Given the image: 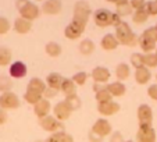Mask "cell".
<instances>
[{
    "label": "cell",
    "mask_w": 157,
    "mask_h": 142,
    "mask_svg": "<svg viewBox=\"0 0 157 142\" xmlns=\"http://www.w3.org/2000/svg\"><path fill=\"white\" fill-rule=\"evenodd\" d=\"M143 65L147 67L149 70L157 67V54L154 52L151 53H143Z\"/></svg>",
    "instance_id": "obj_32"
},
{
    "label": "cell",
    "mask_w": 157,
    "mask_h": 142,
    "mask_svg": "<svg viewBox=\"0 0 157 142\" xmlns=\"http://www.w3.org/2000/svg\"><path fill=\"white\" fill-rule=\"evenodd\" d=\"M63 81H64V77H63L60 73L54 71V73L48 74L44 82H46V86H49V88H53V89H56V91H60Z\"/></svg>",
    "instance_id": "obj_22"
},
{
    "label": "cell",
    "mask_w": 157,
    "mask_h": 142,
    "mask_svg": "<svg viewBox=\"0 0 157 142\" xmlns=\"http://www.w3.org/2000/svg\"><path fill=\"white\" fill-rule=\"evenodd\" d=\"M154 28H156V30H157V24H156V25H154Z\"/></svg>",
    "instance_id": "obj_56"
},
{
    "label": "cell",
    "mask_w": 157,
    "mask_h": 142,
    "mask_svg": "<svg viewBox=\"0 0 157 142\" xmlns=\"http://www.w3.org/2000/svg\"><path fill=\"white\" fill-rule=\"evenodd\" d=\"M157 134L153 125H143L136 131V142H156Z\"/></svg>",
    "instance_id": "obj_12"
},
{
    "label": "cell",
    "mask_w": 157,
    "mask_h": 142,
    "mask_svg": "<svg viewBox=\"0 0 157 142\" xmlns=\"http://www.w3.org/2000/svg\"><path fill=\"white\" fill-rule=\"evenodd\" d=\"M90 77H92V80L95 81L96 84L103 85V84H109L110 78H111V73H110V70L107 67H104V65H96L92 70V73H90Z\"/></svg>",
    "instance_id": "obj_11"
},
{
    "label": "cell",
    "mask_w": 157,
    "mask_h": 142,
    "mask_svg": "<svg viewBox=\"0 0 157 142\" xmlns=\"http://www.w3.org/2000/svg\"><path fill=\"white\" fill-rule=\"evenodd\" d=\"M90 15H92L90 4H89L86 0H78L77 3L74 4V14H72L71 21H75V22L86 27Z\"/></svg>",
    "instance_id": "obj_2"
},
{
    "label": "cell",
    "mask_w": 157,
    "mask_h": 142,
    "mask_svg": "<svg viewBox=\"0 0 157 142\" xmlns=\"http://www.w3.org/2000/svg\"><path fill=\"white\" fill-rule=\"evenodd\" d=\"M129 0H116V4H122V3H128Z\"/></svg>",
    "instance_id": "obj_51"
},
{
    "label": "cell",
    "mask_w": 157,
    "mask_h": 142,
    "mask_svg": "<svg viewBox=\"0 0 157 142\" xmlns=\"http://www.w3.org/2000/svg\"><path fill=\"white\" fill-rule=\"evenodd\" d=\"M136 117H138L139 127H143V125H153V110H151V107L149 106V105L143 103L138 107Z\"/></svg>",
    "instance_id": "obj_8"
},
{
    "label": "cell",
    "mask_w": 157,
    "mask_h": 142,
    "mask_svg": "<svg viewBox=\"0 0 157 142\" xmlns=\"http://www.w3.org/2000/svg\"><path fill=\"white\" fill-rule=\"evenodd\" d=\"M116 14H118L120 17H127V15H132L133 9L131 7L129 2L128 3H122V4H116Z\"/></svg>",
    "instance_id": "obj_31"
},
{
    "label": "cell",
    "mask_w": 157,
    "mask_h": 142,
    "mask_svg": "<svg viewBox=\"0 0 157 142\" xmlns=\"http://www.w3.org/2000/svg\"><path fill=\"white\" fill-rule=\"evenodd\" d=\"M147 20H149V14L146 13L145 9L135 10V11L132 13V21L135 24H145Z\"/></svg>",
    "instance_id": "obj_34"
},
{
    "label": "cell",
    "mask_w": 157,
    "mask_h": 142,
    "mask_svg": "<svg viewBox=\"0 0 157 142\" xmlns=\"http://www.w3.org/2000/svg\"><path fill=\"white\" fill-rule=\"evenodd\" d=\"M52 112H53V116L59 120V121L64 123L65 120H68L72 114V109L70 107V105L65 101H60L52 107Z\"/></svg>",
    "instance_id": "obj_7"
},
{
    "label": "cell",
    "mask_w": 157,
    "mask_h": 142,
    "mask_svg": "<svg viewBox=\"0 0 157 142\" xmlns=\"http://www.w3.org/2000/svg\"><path fill=\"white\" fill-rule=\"evenodd\" d=\"M64 101L70 105V107L72 109V112H75V110L81 109V106H82V102H81V99H79V96H78V95H74V96H68V98H64Z\"/></svg>",
    "instance_id": "obj_36"
},
{
    "label": "cell",
    "mask_w": 157,
    "mask_h": 142,
    "mask_svg": "<svg viewBox=\"0 0 157 142\" xmlns=\"http://www.w3.org/2000/svg\"><path fill=\"white\" fill-rule=\"evenodd\" d=\"M28 2H29V0H15V7H17V10H20L21 7H24Z\"/></svg>",
    "instance_id": "obj_49"
},
{
    "label": "cell",
    "mask_w": 157,
    "mask_h": 142,
    "mask_svg": "<svg viewBox=\"0 0 157 142\" xmlns=\"http://www.w3.org/2000/svg\"><path fill=\"white\" fill-rule=\"evenodd\" d=\"M77 91H78V88L74 84V81H72L71 78H64V81H63V84H61V88H60V92L64 95V98L77 95Z\"/></svg>",
    "instance_id": "obj_24"
},
{
    "label": "cell",
    "mask_w": 157,
    "mask_h": 142,
    "mask_svg": "<svg viewBox=\"0 0 157 142\" xmlns=\"http://www.w3.org/2000/svg\"><path fill=\"white\" fill-rule=\"evenodd\" d=\"M129 4L131 7L135 10H140V9H145V4H146V0H129Z\"/></svg>",
    "instance_id": "obj_45"
},
{
    "label": "cell",
    "mask_w": 157,
    "mask_h": 142,
    "mask_svg": "<svg viewBox=\"0 0 157 142\" xmlns=\"http://www.w3.org/2000/svg\"><path fill=\"white\" fill-rule=\"evenodd\" d=\"M43 142H74V136L65 131H59V132L50 134Z\"/></svg>",
    "instance_id": "obj_25"
},
{
    "label": "cell",
    "mask_w": 157,
    "mask_h": 142,
    "mask_svg": "<svg viewBox=\"0 0 157 142\" xmlns=\"http://www.w3.org/2000/svg\"><path fill=\"white\" fill-rule=\"evenodd\" d=\"M156 2H157V0H156Z\"/></svg>",
    "instance_id": "obj_59"
},
{
    "label": "cell",
    "mask_w": 157,
    "mask_h": 142,
    "mask_svg": "<svg viewBox=\"0 0 157 142\" xmlns=\"http://www.w3.org/2000/svg\"><path fill=\"white\" fill-rule=\"evenodd\" d=\"M88 78H89L88 73H85V71H78V73H75V74L71 77V80L74 81V84L77 86H82L86 84Z\"/></svg>",
    "instance_id": "obj_35"
},
{
    "label": "cell",
    "mask_w": 157,
    "mask_h": 142,
    "mask_svg": "<svg viewBox=\"0 0 157 142\" xmlns=\"http://www.w3.org/2000/svg\"><path fill=\"white\" fill-rule=\"evenodd\" d=\"M145 10L149 14V17H156L157 15V2L156 0H150V2H146L145 4Z\"/></svg>",
    "instance_id": "obj_39"
},
{
    "label": "cell",
    "mask_w": 157,
    "mask_h": 142,
    "mask_svg": "<svg viewBox=\"0 0 157 142\" xmlns=\"http://www.w3.org/2000/svg\"><path fill=\"white\" fill-rule=\"evenodd\" d=\"M18 11H20V17H22L32 22V21H35L36 18H39V15H40V7H39L38 4L32 3V2H28V3L25 4L24 7H21Z\"/></svg>",
    "instance_id": "obj_9"
},
{
    "label": "cell",
    "mask_w": 157,
    "mask_h": 142,
    "mask_svg": "<svg viewBox=\"0 0 157 142\" xmlns=\"http://www.w3.org/2000/svg\"><path fill=\"white\" fill-rule=\"evenodd\" d=\"M78 49H79V53L83 54V56H90V54L95 52V43H93L92 39H82V41L79 42V46H78Z\"/></svg>",
    "instance_id": "obj_28"
},
{
    "label": "cell",
    "mask_w": 157,
    "mask_h": 142,
    "mask_svg": "<svg viewBox=\"0 0 157 142\" xmlns=\"http://www.w3.org/2000/svg\"><path fill=\"white\" fill-rule=\"evenodd\" d=\"M129 63L133 68H139L143 65V53H132L129 57Z\"/></svg>",
    "instance_id": "obj_37"
},
{
    "label": "cell",
    "mask_w": 157,
    "mask_h": 142,
    "mask_svg": "<svg viewBox=\"0 0 157 142\" xmlns=\"http://www.w3.org/2000/svg\"><path fill=\"white\" fill-rule=\"evenodd\" d=\"M133 78H135L136 84H139V85H147L151 80V71L149 70L147 67L142 65V67H139V68H135Z\"/></svg>",
    "instance_id": "obj_17"
},
{
    "label": "cell",
    "mask_w": 157,
    "mask_h": 142,
    "mask_svg": "<svg viewBox=\"0 0 157 142\" xmlns=\"http://www.w3.org/2000/svg\"><path fill=\"white\" fill-rule=\"evenodd\" d=\"M156 81H157V74H156ZM156 84H157V82H156Z\"/></svg>",
    "instance_id": "obj_58"
},
{
    "label": "cell",
    "mask_w": 157,
    "mask_h": 142,
    "mask_svg": "<svg viewBox=\"0 0 157 142\" xmlns=\"http://www.w3.org/2000/svg\"><path fill=\"white\" fill-rule=\"evenodd\" d=\"M10 28H11V24H10V21L7 20L6 17H0V35H4V34H7L10 31Z\"/></svg>",
    "instance_id": "obj_41"
},
{
    "label": "cell",
    "mask_w": 157,
    "mask_h": 142,
    "mask_svg": "<svg viewBox=\"0 0 157 142\" xmlns=\"http://www.w3.org/2000/svg\"><path fill=\"white\" fill-rule=\"evenodd\" d=\"M118 41H117L116 35L114 34H106V35L101 38L100 41V46L103 50L106 52H111V50H116L117 47H118Z\"/></svg>",
    "instance_id": "obj_21"
},
{
    "label": "cell",
    "mask_w": 157,
    "mask_h": 142,
    "mask_svg": "<svg viewBox=\"0 0 157 142\" xmlns=\"http://www.w3.org/2000/svg\"><path fill=\"white\" fill-rule=\"evenodd\" d=\"M59 92L60 91H56V89H53V88H49V86H46V89H44V92H43V98L48 99V101H50V99L56 98Z\"/></svg>",
    "instance_id": "obj_42"
},
{
    "label": "cell",
    "mask_w": 157,
    "mask_h": 142,
    "mask_svg": "<svg viewBox=\"0 0 157 142\" xmlns=\"http://www.w3.org/2000/svg\"><path fill=\"white\" fill-rule=\"evenodd\" d=\"M111 21H113V11L107 9H99L93 13V22L99 28L111 27Z\"/></svg>",
    "instance_id": "obj_6"
},
{
    "label": "cell",
    "mask_w": 157,
    "mask_h": 142,
    "mask_svg": "<svg viewBox=\"0 0 157 142\" xmlns=\"http://www.w3.org/2000/svg\"><path fill=\"white\" fill-rule=\"evenodd\" d=\"M50 112H52V103H50V101H48V99L42 98L38 103L33 105V113H35V116L38 118L46 117V116L50 114Z\"/></svg>",
    "instance_id": "obj_16"
},
{
    "label": "cell",
    "mask_w": 157,
    "mask_h": 142,
    "mask_svg": "<svg viewBox=\"0 0 157 142\" xmlns=\"http://www.w3.org/2000/svg\"><path fill=\"white\" fill-rule=\"evenodd\" d=\"M124 142H133V141H124Z\"/></svg>",
    "instance_id": "obj_55"
},
{
    "label": "cell",
    "mask_w": 157,
    "mask_h": 142,
    "mask_svg": "<svg viewBox=\"0 0 157 142\" xmlns=\"http://www.w3.org/2000/svg\"><path fill=\"white\" fill-rule=\"evenodd\" d=\"M43 98V96H40V95H36V93H32V92H27L25 91V93H24V101L27 102L28 105H35V103H38L40 99Z\"/></svg>",
    "instance_id": "obj_38"
},
{
    "label": "cell",
    "mask_w": 157,
    "mask_h": 142,
    "mask_svg": "<svg viewBox=\"0 0 157 142\" xmlns=\"http://www.w3.org/2000/svg\"><path fill=\"white\" fill-rule=\"evenodd\" d=\"M90 131L93 134H96V135L101 136V138H107V136H110V134L113 132V127H111V123L106 117H100L92 124Z\"/></svg>",
    "instance_id": "obj_5"
},
{
    "label": "cell",
    "mask_w": 157,
    "mask_h": 142,
    "mask_svg": "<svg viewBox=\"0 0 157 142\" xmlns=\"http://www.w3.org/2000/svg\"><path fill=\"white\" fill-rule=\"evenodd\" d=\"M121 110V106H120L118 102L116 101H110L106 102V103H98V112L101 117H110V116H114Z\"/></svg>",
    "instance_id": "obj_13"
},
{
    "label": "cell",
    "mask_w": 157,
    "mask_h": 142,
    "mask_svg": "<svg viewBox=\"0 0 157 142\" xmlns=\"http://www.w3.org/2000/svg\"><path fill=\"white\" fill-rule=\"evenodd\" d=\"M95 99L98 103H106V102L113 101V96L110 95V92L106 89V86H103L101 89H99L95 93Z\"/></svg>",
    "instance_id": "obj_30"
},
{
    "label": "cell",
    "mask_w": 157,
    "mask_h": 142,
    "mask_svg": "<svg viewBox=\"0 0 157 142\" xmlns=\"http://www.w3.org/2000/svg\"><path fill=\"white\" fill-rule=\"evenodd\" d=\"M35 142H43V141H35Z\"/></svg>",
    "instance_id": "obj_57"
},
{
    "label": "cell",
    "mask_w": 157,
    "mask_h": 142,
    "mask_svg": "<svg viewBox=\"0 0 157 142\" xmlns=\"http://www.w3.org/2000/svg\"><path fill=\"white\" fill-rule=\"evenodd\" d=\"M21 106V101L18 98V95L14 92H4L0 95V109L4 112L9 110H15Z\"/></svg>",
    "instance_id": "obj_4"
},
{
    "label": "cell",
    "mask_w": 157,
    "mask_h": 142,
    "mask_svg": "<svg viewBox=\"0 0 157 142\" xmlns=\"http://www.w3.org/2000/svg\"><path fill=\"white\" fill-rule=\"evenodd\" d=\"M36 2H44V0H36Z\"/></svg>",
    "instance_id": "obj_54"
},
{
    "label": "cell",
    "mask_w": 157,
    "mask_h": 142,
    "mask_svg": "<svg viewBox=\"0 0 157 142\" xmlns=\"http://www.w3.org/2000/svg\"><path fill=\"white\" fill-rule=\"evenodd\" d=\"M13 28H14V31L17 34H20V35H25V34H28L31 30H32V22L28 21V20H25V18H22V17H17L14 20Z\"/></svg>",
    "instance_id": "obj_20"
},
{
    "label": "cell",
    "mask_w": 157,
    "mask_h": 142,
    "mask_svg": "<svg viewBox=\"0 0 157 142\" xmlns=\"http://www.w3.org/2000/svg\"><path fill=\"white\" fill-rule=\"evenodd\" d=\"M124 136H122V134L120 132V131H113V132L110 134L109 136V142H124Z\"/></svg>",
    "instance_id": "obj_44"
},
{
    "label": "cell",
    "mask_w": 157,
    "mask_h": 142,
    "mask_svg": "<svg viewBox=\"0 0 157 142\" xmlns=\"http://www.w3.org/2000/svg\"><path fill=\"white\" fill-rule=\"evenodd\" d=\"M121 21H122V18L120 17L118 14H116V13H113V21H111V27H114L116 28L118 24H121Z\"/></svg>",
    "instance_id": "obj_47"
},
{
    "label": "cell",
    "mask_w": 157,
    "mask_h": 142,
    "mask_svg": "<svg viewBox=\"0 0 157 142\" xmlns=\"http://www.w3.org/2000/svg\"><path fill=\"white\" fill-rule=\"evenodd\" d=\"M13 63V52L7 46H0V67H7Z\"/></svg>",
    "instance_id": "obj_27"
},
{
    "label": "cell",
    "mask_w": 157,
    "mask_h": 142,
    "mask_svg": "<svg viewBox=\"0 0 157 142\" xmlns=\"http://www.w3.org/2000/svg\"><path fill=\"white\" fill-rule=\"evenodd\" d=\"M114 35H116L120 45L129 46V47L138 45V35L133 32V30L129 27V24H128L127 21H121V24L117 25Z\"/></svg>",
    "instance_id": "obj_1"
},
{
    "label": "cell",
    "mask_w": 157,
    "mask_h": 142,
    "mask_svg": "<svg viewBox=\"0 0 157 142\" xmlns=\"http://www.w3.org/2000/svg\"><path fill=\"white\" fill-rule=\"evenodd\" d=\"M101 88H103V86H101L100 84H96V82H95V84L92 85V89H93V92H95V93L99 91V89H101Z\"/></svg>",
    "instance_id": "obj_50"
},
{
    "label": "cell",
    "mask_w": 157,
    "mask_h": 142,
    "mask_svg": "<svg viewBox=\"0 0 157 142\" xmlns=\"http://www.w3.org/2000/svg\"><path fill=\"white\" fill-rule=\"evenodd\" d=\"M88 138H89V142H103V139H104V138H101V136H99V135H96V134H93L92 131L89 132Z\"/></svg>",
    "instance_id": "obj_46"
},
{
    "label": "cell",
    "mask_w": 157,
    "mask_h": 142,
    "mask_svg": "<svg viewBox=\"0 0 157 142\" xmlns=\"http://www.w3.org/2000/svg\"><path fill=\"white\" fill-rule=\"evenodd\" d=\"M142 36H145V38H147V39H150V41H153V42H156L157 43V30L154 27H149V28H146L145 31H143L142 34H140Z\"/></svg>",
    "instance_id": "obj_40"
},
{
    "label": "cell",
    "mask_w": 157,
    "mask_h": 142,
    "mask_svg": "<svg viewBox=\"0 0 157 142\" xmlns=\"http://www.w3.org/2000/svg\"><path fill=\"white\" fill-rule=\"evenodd\" d=\"M154 53H156V54H157V47H156V50H154Z\"/></svg>",
    "instance_id": "obj_53"
},
{
    "label": "cell",
    "mask_w": 157,
    "mask_h": 142,
    "mask_svg": "<svg viewBox=\"0 0 157 142\" xmlns=\"http://www.w3.org/2000/svg\"><path fill=\"white\" fill-rule=\"evenodd\" d=\"M11 88H13V78L6 74L0 75V92H2V93L10 92Z\"/></svg>",
    "instance_id": "obj_33"
},
{
    "label": "cell",
    "mask_w": 157,
    "mask_h": 142,
    "mask_svg": "<svg viewBox=\"0 0 157 142\" xmlns=\"http://www.w3.org/2000/svg\"><path fill=\"white\" fill-rule=\"evenodd\" d=\"M63 9L61 0H44L42 4L40 11L48 15H57Z\"/></svg>",
    "instance_id": "obj_15"
},
{
    "label": "cell",
    "mask_w": 157,
    "mask_h": 142,
    "mask_svg": "<svg viewBox=\"0 0 157 142\" xmlns=\"http://www.w3.org/2000/svg\"><path fill=\"white\" fill-rule=\"evenodd\" d=\"M106 89L110 92V95L113 98H121L127 92V86L121 81H113V82L106 84Z\"/></svg>",
    "instance_id": "obj_18"
},
{
    "label": "cell",
    "mask_w": 157,
    "mask_h": 142,
    "mask_svg": "<svg viewBox=\"0 0 157 142\" xmlns=\"http://www.w3.org/2000/svg\"><path fill=\"white\" fill-rule=\"evenodd\" d=\"M28 74V67L24 61L17 60V61H13L9 65V75L14 80H22L25 78Z\"/></svg>",
    "instance_id": "obj_10"
},
{
    "label": "cell",
    "mask_w": 157,
    "mask_h": 142,
    "mask_svg": "<svg viewBox=\"0 0 157 142\" xmlns=\"http://www.w3.org/2000/svg\"><path fill=\"white\" fill-rule=\"evenodd\" d=\"M39 127L46 132H59V131H64V123L59 121L53 114H49L43 118H39Z\"/></svg>",
    "instance_id": "obj_3"
},
{
    "label": "cell",
    "mask_w": 157,
    "mask_h": 142,
    "mask_svg": "<svg viewBox=\"0 0 157 142\" xmlns=\"http://www.w3.org/2000/svg\"><path fill=\"white\" fill-rule=\"evenodd\" d=\"M114 73H116L117 81L124 82L131 75V65L128 64V63H118V64L116 65V71H114Z\"/></svg>",
    "instance_id": "obj_23"
},
{
    "label": "cell",
    "mask_w": 157,
    "mask_h": 142,
    "mask_svg": "<svg viewBox=\"0 0 157 142\" xmlns=\"http://www.w3.org/2000/svg\"><path fill=\"white\" fill-rule=\"evenodd\" d=\"M147 96L151 101L157 102V84H151L147 86Z\"/></svg>",
    "instance_id": "obj_43"
},
{
    "label": "cell",
    "mask_w": 157,
    "mask_h": 142,
    "mask_svg": "<svg viewBox=\"0 0 157 142\" xmlns=\"http://www.w3.org/2000/svg\"><path fill=\"white\" fill-rule=\"evenodd\" d=\"M138 45H139L140 50L143 52V53H151V52L156 50L157 47V43L153 41H150V39L145 38V36H138Z\"/></svg>",
    "instance_id": "obj_26"
},
{
    "label": "cell",
    "mask_w": 157,
    "mask_h": 142,
    "mask_svg": "<svg viewBox=\"0 0 157 142\" xmlns=\"http://www.w3.org/2000/svg\"><path fill=\"white\" fill-rule=\"evenodd\" d=\"M7 121V112L0 109V125H3Z\"/></svg>",
    "instance_id": "obj_48"
},
{
    "label": "cell",
    "mask_w": 157,
    "mask_h": 142,
    "mask_svg": "<svg viewBox=\"0 0 157 142\" xmlns=\"http://www.w3.org/2000/svg\"><path fill=\"white\" fill-rule=\"evenodd\" d=\"M85 28L86 27H83L81 24L75 22V21H71V22L64 28V36L67 39H70V41H77V39H79L81 36H82Z\"/></svg>",
    "instance_id": "obj_14"
},
{
    "label": "cell",
    "mask_w": 157,
    "mask_h": 142,
    "mask_svg": "<svg viewBox=\"0 0 157 142\" xmlns=\"http://www.w3.org/2000/svg\"><path fill=\"white\" fill-rule=\"evenodd\" d=\"M44 89H46V82L38 77L31 78L28 85H27V92H32V93L40 95V96H43Z\"/></svg>",
    "instance_id": "obj_19"
},
{
    "label": "cell",
    "mask_w": 157,
    "mask_h": 142,
    "mask_svg": "<svg viewBox=\"0 0 157 142\" xmlns=\"http://www.w3.org/2000/svg\"><path fill=\"white\" fill-rule=\"evenodd\" d=\"M106 2H109V3H114V4H116V0H106Z\"/></svg>",
    "instance_id": "obj_52"
},
{
    "label": "cell",
    "mask_w": 157,
    "mask_h": 142,
    "mask_svg": "<svg viewBox=\"0 0 157 142\" xmlns=\"http://www.w3.org/2000/svg\"><path fill=\"white\" fill-rule=\"evenodd\" d=\"M44 52L50 57H59L63 52V47H61V45L57 43V42H48L46 46H44Z\"/></svg>",
    "instance_id": "obj_29"
}]
</instances>
